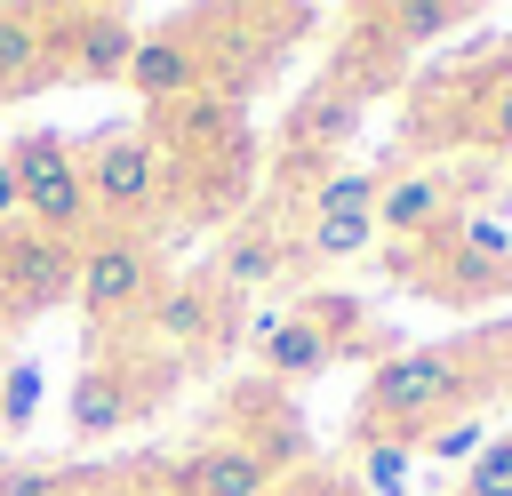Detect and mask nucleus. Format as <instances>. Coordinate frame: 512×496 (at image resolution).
<instances>
[{
	"instance_id": "nucleus-1",
	"label": "nucleus",
	"mask_w": 512,
	"mask_h": 496,
	"mask_svg": "<svg viewBox=\"0 0 512 496\" xmlns=\"http://www.w3.org/2000/svg\"><path fill=\"white\" fill-rule=\"evenodd\" d=\"M488 384H496L488 344L392 352V360L368 376V424H360V440H408V448H424V432H432L440 416H456L464 400H480Z\"/></svg>"
},
{
	"instance_id": "nucleus-2",
	"label": "nucleus",
	"mask_w": 512,
	"mask_h": 496,
	"mask_svg": "<svg viewBox=\"0 0 512 496\" xmlns=\"http://www.w3.org/2000/svg\"><path fill=\"white\" fill-rule=\"evenodd\" d=\"M0 168H8L16 208H24L32 232H48V240H64V248L88 232V184H80V152H72L64 136H24V144L0 152Z\"/></svg>"
},
{
	"instance_id": "nucleus-3",
	"label": "nucleus",
	"mask_w": 512,
	"mask_h": 496,
	"mask_svg": "<svg viewBox=\"0 0 512 496\" xmlns=\"http://www.w3.org/2000/svg\"><path fill=\"white\" fill-rule=\"evenodd\" d=\"M80 256V272H72V296L88 304V320L96 328H128V320H144L152 312V296H160V264H152V248L136 240V232H96V240H80L72 248Z\"/></svg>"
},
{
	"instance_id": "nucleus-4",
	"label": "nucleus",
	"mask_w": 512,
	"mask_h": 496,
	"mask_svg": "<svg viewBox=\"0 0 512 496\" xmlns=\"http://www.w3.org/2000/svg\"><path fill=\"white\" fill-rule=\"evenodd\" d=\"M80 184H88V216L136 224L160 200V144L144 128H120V136H104V144L80 152Z\"/></svg>"
},
{
	"instance_id": "nucleus-5",
	"label": "nucleus",
	"mask_w": 512,
	"mask_h": 496,
	"mask_svg": "<svg viewBox=\"0 0 512 496\" xmlns=\"http://www.w3.org/2000/svg\"><path fill=\"white\" fill-rule=\"evenodd\" d=\"M72 272H80V256L64 248V240H48V232H0V296L16 304V312H48V304H64L72 296Z\"/></svg>"
},
{
	"instance_id": "nucleus-6",
	"label": "nucleus",
	"mask_w": 512,
	"mask_h": 496,
	"mask_svg": "<svg viewBox=\"0 0 512 496\" xmlns=\"http://www.w3.org/2000/svg\"><path fill=\"white\" fill-rule=\"evenodd\" d=\"M376 232H400V240H416V232H448L456 224V192H448V168H384V192H376Z\"/></svg>"
},
{
	"instance_id": "nucleus-7",
	"label": "nucleus",
	"mask_w": 512,
	"mask_h": 496,
	"mask_svg": "<svg viewBox=\"0 0 512 496\" xmlns=\"http://www.w3.org/2000/svg\"><path fill=\"white\" fill-rule=\"evenodd\" d=\"M144 104H184V96H200V80H208V64H200V40H184V32H152V40H136V56H128V72H120Z\"/></svg>"
},
{
	"instance_id": "nucleus-8",
	"label": "nucleus",
	"mask_w": 512,
	"mask_h": 496,
	"mask_svg": "<svg viewBox=\"0 0 512 496\" xmlns=\"http://www.w3.org/2000/svg\"><path fill=\"white\" fill-rule=\"evenodd\" d=\"M272 464L248 440H208L200 456L176 464V496H272Z\"/></svg>"
},
{
	"instance_id": "nucleus-9",
	"label": "nucleus",
	"mask_w": 512,
	"mask_h": 496,
	"mask_svg": "<svg viewBox=\"0 0 512 496\" xmlns=\"http://www.w3.org/2000/svg\"><path fill=\"white\" fill-rule=\"evenodd\" d=\"M56 72H64V56H56V24L32 16V8H0V96L40 88V80H56Z\"/></svg>"
},
{
	"instance_id": "nucleus-10",
	"label": "nucleus",
	"mask_w": 512,
	"mask_h": 496,
	"mask_svg": "<svg viewBox=\"0 0 512 496\" xmlns=\"http://www.w3.org/2000/svg\"><path fill=\"white\" fill-rule=\"evenodd\" d=\"M288 264H296V240H280L272 224H240V232H224V248H216V288H224V296H232V288H272Z\"/></svg>"
},
{
	"instance_id": "nucleus-11",
	"label": "nucleus",
	"mask_w": 512,
	"mask_h": 496,
	"mask_svg": "<svg viewBox=\"0 0 512 496\" xmlns=\"http://www.w3.org/2000/svg\"><path fill=\"white\" fill-rule=\"evenodd\" d=\"M128 416H136V384H128V368H120V360L80 368V384H72V432H80V440H112Z\"/></svg>"
},
{
	"instance_id": "nucleus-12",
	"label": "nucleus",
	"mask_w": 512,
	"mask_h": 496,
	"mask_svg": "<svg viewBox=\"0 0 512 496\" xmlns=\"http://www.w3.org/2000/svg\"><path fill=\"white\" fill-rule=\"evenodd\" d=\"M328 360H344V344L312 320V312H288V320H264V368L272 376H320Z\"/></svg>"
},
{
	"instance_id": "nucleus-13",
	"label": "nucleus",
	"mask_w": 512,
	"mask_h": 496,
	"mask_svg": "<svg viewBox=\"0 0 512 496\" xmlns=\"http://www.w3.org/2000/svg\"><path fill=\"white\" fill-rule=\"evenodd\" d=\"M56 48H64V64L80 80H120L128 56H136V32L120 16H72V40H56Z\"/></svg>"
},
{
	"instance_id": "nucleus-14",
	"label": "nucleus",
	"mask_w": 512,
	"mask_h": 496,
	"mask_svg": "<svg viewBox=\"0 0 512 496\" xmlns=\"http://www.w3.org/2000/svg\"><path fill=\"white\" fill-rule=\"evenodd\" d=\"M144 320H152V336H160V344L192 352V344H208V336H216V288H200V280H184V288H160Z\"/></svg>"
},
{
	"instance_id": "nucleus-15",
	"label": "nucleus",
	"mask_w": 512,
	"mask_h": 496,
	"mask_svg": "<svg viewBox=\"0 0 512 496\" xmlns=\"http://www.w3.org/2000/svg\"><path fill=\"white\" fill-rule=\"evenodd\" d=\"M408 472H416V448L408 440H352V496H408Z\"/></svg>"
},
{
	"instance_id": "nucleus-16",
	"label": "nucleus",
	"mask_w": 512,
	"mask_h": 496,
	"mask_svg": "<svg viewBox=\"0 0 512 496\" xmlns=\"http://www.w3.org/2000/svg\"><path fill=\"white\" fill-rule=\"evenodd\" d=\"M352 128H360V96H336V88H328V96H312V104L288 120V144H296V152H336Z\"/></svg>"
},
{
	"instance_id": "nucleus-17",
	"label": "nucleus",
	"mask_w": 512,
	"mask_h": 496,
	"mask_svg": "<svg viewBox=\"0 0 512 496\" xmlns=\"http://www.w3.org/2000/svg\"><path fill=\"white\" fill-rule=\"evenodd\" d=\"M368 240H376V216H368V208H344V216H312V224L296 232V256H328V264H336V256H360Z\"/></svg>"
},
{
	"instance_id": "nucleus-18",
	"label": "nucleus",
	"mask_w": 512,
	"mask_h": 496,
	"mask_svg": "<svg viewBox=\"0 0 512 496\" xmlns=\"http://www.w3.org/2000/svg\"><path fill=\"white\" fill-rule=\"evenodd\" d=\"M384 192V168H328L312 184V216H344V208H376Z\"/></svg>"
},
{
	"instance_id": "nucleus-19",
	"label": "nucleus",
	"mask_w": 512,
	"mask_h": 496,
	"mask_svg": "<svg viewBox=\"0 0 512 496\" xmlns=\"http://www.w3.org/2000/svg\"><path fill=\"white\" fill-rule=\"evenodd\" d=\"M432 288H440V304H480V296H496V288H504V272L456 248V256L440 264V280H432Z\"/></svg>"
},
{
	"instance_id": "nucleus-20",
	"label": "nucleus",
	"mask_w": 512,
	"mask_h": 496,
	"mask_svg": "<svg viewBox=\"0 0 512 496\" xmlns=\"http://www.w3.org/2000/svg\"><path fill=\"white\" fill-rule=\"evenodd\" d=\"M464 256H480V264H496V272H512V224H496V216H464L456 232H448Z\"/></svg>"
},
{
	"instance_id": "nucleus-21",
	"label": "nucleus",
	"mask_w": 512,
	"mask_h": 496,
	"mask_svg": "<svg viewBox=\"0 0 512 496\" xmlns=\"http://www.w3.org/2000/svg\"><path fill=\"white\" fill-rule=\"evenodd\" d=\"M456 496H512V432H496V440L472 456V472H464Z\"/></svg>"
},
{
	"instance_id": "nucleus-22",
	"label": "nucleus",
	"mask_w": 512,
	"mask_h": 496,
	"mask_svg": "<svg viewBox=\"0 0 512 496\" xmlns=\"http://www.w3.org/2000/svg\"><path fill=\"white\" fill-rule=\"evenodd\" d=\"M32 400H40V376H32L24 360H8V376H0V432H8V424H24V416H32Z\"/></svg>"
},
{
	"instance_id": "nucleus-23",
	"label": "nucleus",
	"mask_w": 512,
	"mask_h": 496,
	"mask_svg": "<svg viewBox=\"0 0 512 496\" xmlns=\"http://www.w3.org/2000/svg\"><path fill=\"white\" fill-rule=\"evenodd\" d=\"M472 136H480V144H512V72L488 88V112L472 120Z\"/></svg>"
},
{
	"instance_id": "nucleus-24",
	"label": "nucleus",
	"mask_w": 512,
	"mask_h": 496,
	"mask_svg": "<svg viewBox=\"0 0 512 496\" xmlns=\"http://www.w3.org/2000/svg\"><path fill=\"white\" fill-rule=\"evenodd\" d=\"M424 448H432V456H448V464H456V456H480V448H488V440H480V424H432V432H424Z\"/></svg>"
},
{
	"instance_id": "nucleus-25",
	"label": "nucleus",
	"mask_w": 512,
	"mask_h": 496,
	"mask_svg": "<svg viewBox=\"0 0 512 496\" xmlns=\"http://www.w3.org/2000/svg\"><path fill=\"white\" fill-rule=\"evenodd\" d=\"M384 24H392V32H408V40H424V32H448V24H456V8H392Z\"/></svg>"
},
{
	"instance_id": "nucleus-26",
	"label": "nucleus",
	"mask_w": 512,
	"mask_h": 496,
	"mask_svg": "<svg viewBox=\"0 0 512 496\" xmlns=\"http://www.w3.org/2000/svg\"><path fill=\"white\" fill-rule=\"evenodd\" d=\"M0 488H8V496H40V488H48V480H40V472H8V480H0Z\"/></svg>"
},
{
	"instance_id": "nucleus-27",
	"label": "nucleus",
	"mask_w": 512,
	"mask_h": 496,
	"mask_svg": "<svg viewBox=\"0 0 512 496\" xmlns=\"http://www.w3.org/2000/svg\"><path fill=\"white\" fill-rule=\"evenodd\" d=\"M296 496H352L344 480H312V488H296Z\"/></svg>"
},
{
	"instance_id": "nucleus-28",
	"label": "nucleus",
	"mask_w": 512,
	"mask_h": 496,
	"mask_svg": "<svg viewBox=\"0 0 512 496\" xmlns=\"http://www.w3.org/2000/svg\"><path fill=\"white\" fill-rule=\"evenodd\" d=\"M8 208H16V184H8V168H0V216H8Z\"/></svg>"
}]
</instances>
